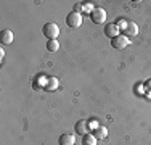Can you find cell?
Segmentation results:
<instances>
[{
	"label": "cell",
	"instance_id": "4fadbf2b",
	"mask_svg": "<svg viewBox=\"0 0 151 145\" xmlns=\"http://www.w3.org/2000/svg\"><path fill=\"white\" fill-rule=\"evenodd\" d=\"M60 49V42L58 41H48L47 42V50L48 52H56Z\"/></svg>",
	"mask_w": 151,
	"mask_h": 145
},
{
	"label": "cell",
	"instance_id": "5bb4252c",
	"mask_svg": "<svg viewBox=\"0 0 151 145\" xmlns=\"http://www.w3.org/2000/svg\"><path fill=\"white\" fill-rule=\"evenodd\" d=\"M116 24H117V28H119V31L124 32L125 31V26H127V21H125V20H119Z\"/></svg>",
	"mask_w": 151,
	"mask_h": 145
},
{
	"label": "cell",
	"instance_id": "8992f818",
	"mask_svg": "<svg viewBox=\"0 0 151 145\" xmlns=\"http://www.w3.org/2000/svg\"><path fill=\"white\" fill-rule=\"evenodd\" d=\"M119 28H117V24L116 23H109V24H106V28H105V36L106 37H109V39H114V37H117L119 36Z\"/></svg>",
	"mask_w": 151,
	"mask_h": 145
},
{
	"label": "cell",
	"instance_id": "9c48e42d",
	"mask_svg": "<svg viewBox=\"0 0 151 145\" xmlns=\"http://www.w3.org/2000/svg\"><path fill=\"white\" fill-rule=\"evenodd\" d=\"M0 42L2 44H12L13 42V32L10 31V29H3L2 34H0Z\"/></svg>",
	"mask_w": 151,
	"mask_h": 145
},
{
	"label": "cell",
	"instance_id": "9a60e30c",
	"mask_svg": "<svg viewBox=\"0 0 151 145\" xmlns=\"http://www.w3.org/2000/svg\"><path fill=\"white\" fill-rule=\"evenodd\" d=\"M73 12H76V13H81V12H82V5H81V3H77V5L74 7Z\"/></svg>",
	"mask_w": 151,
	"mask_h": 145
},
{
	"label": "cell",
	"instance_id": "8fae6325",
	"mask_svg": "<svg viewBox=\"0 0 151 145\" xmlns=\"http://www.w3.org/2000/svg\"><path fill=\"white\" fill-rule=\"evenodd\" d=\"M82 145H96V137L90 132L82 136Z\"/></svg>",
	"mask_w": 151,
	"mask_h": 145
},
{
	"label": "cell",
	"instance_id": "7c38bea8",
	"mask_svg": "<svg viewBox=\"0 0 151 145\" xmlns=\"http://www.w3.org/2000/svg\"><path fill=\"white\" fill-rule=\"evenodd\" d=\"M93 136H95L96 139H106L108 129L105 128V126H100V128H96V130H95V134H93Z\"/></svg>",
	"mask_w": 151,
	"mask_h": 145
},
{
	"label": "cell",
	"instance_id": "52a82bcc",
	"mask_svg": "<svg viewBox=\"0 0 151 145\" xmlns=\"http://www.w3.org/2000/svg\"><path fill=\"white\" fill-rule=\"evenodd\" d=\"M58 142H60V145H76V137L71 132H64L60 136Z\"/></svg>",
	"mask_w": 151,
	"mask_h": 145
},
{
	"label": "cell",
	"instance_id": "30bf717a",
	"mask_svg": "<svg viewBox=\"0 0 151 145\" xmlns=\"http://www.w3.org/2000/svg\"><path fill=\"white\" fill-rule=\"evenodd\" d=\"M60 86V81L56 78H47V82H45V90H56Z\"/></svg>",
	"mask_w": 151,
	"mask_h": 145
},
{
	"label": "cell",
	"instance_id": "5b68a950",
	"mask_svg": "<svg viewBox=\"0 0 151 145\" xmlns=\"http://www.w3.org/2000/svg\"><path fill=\"white\" fill-rule=\"evenodd\" d=\"M74 130L79 134V136H85V134L90 132V123H87L85 119H79L74 126Z\"/></svg>",
	"mask_w": 151,
	"mask_h": 145
},
{
	"label": "cell",
	"instance_id": "277c9868",
	"mask_svg": "<svg viewBox=\"0 0 151 145\" xmlns=\"http://www.w3.org/2000/svg\"><path fill=\"white\" fill-rule=\"evenodd\" d=\"M111 44H113V47L114 49H117V50H122V49H125V47H129V37H125L124 34H119L117 37H114V39H111Z\"/></svg>",
	"mask_w": 151,
	"mask_h": 145
},
{
	"label": "cell",
	"instance_id": "3957f363",
	"mask_svg": "<svg viewBox=\"0 0 151 145\" xmlns=\"http://www.w3.org/2000/svg\"><path fill=\"white\" fill-rule=\"evenodd\" d=\"M90 20L95 24H103L106 21V12L103 8H100V7H95L90 12Z\"/></svg>",
	"mask_w": 151,
	"mask_h": 145
},
{
	"label": "cell",
	"instance_id": "ba28073f",
	"mask_svg": "<svg viewBox=\"0 0 151 145\" xmlns=\"http://www.w3.org/2000/svg\"><path fill=\"white\" fill-rule=\"evenodd\" d=\"M137 34H138V26H137L134 21H127L124 36H125V37H134V36H137Z\"/></svg>",
	"mask_w": 151,
	"mask_h": 145
},
{
	"label": "cell",
	"instance_id": "6da1fadb",
	"mask_svg": "<svg viewBox=\"0 0 151 145\" xmlns=\"http://www.w3.org/2000/svg\"><path fill=\"white\" fill-rule=\"evenodd\" d=\"M42 32H44V36L48 41H56V37L60 36V28L56 23H45Z\"/></svg>",
	"mask_w": 151,
	"mask_h": 145
},
{
	"label": "cell",
	"instance_id": "7a4b0ae2",
	"mask_svg": "<svg viewBox=\"0 0 151 145\" xmlns=\"http://www.w3.org/2000/svg\"><path fill=\"white\" fill-rule=\"evenodd\" d=\"M66 24L71 29H79L82 26V14L81 13H76V12H71L66 16Z\"/></svg>",
	"mask_w": 151,
	"mask_h": 145
},
{
	"label": "cell",
	"instance_id": "2e32d148",
	"mask_svg": "<svg viewBox=\"0 0 151 145\" xmlns=\"http://www.w3.org/2000/svg\"><path fill=\"white\" fill-rule=\"evenodd\" d=\"M145 87H146V89H148V90H151V79H150V81H148V82H146V84H145Z\"/></svg>",
	"mask_w": 151,
	"mask_h": 145
}]
</instances>
